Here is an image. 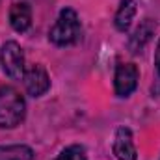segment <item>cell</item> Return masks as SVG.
Wrapping results in <instances>:
<instances>
[{"label": "cell", "instance_id": "8992f818", "mask_svg": "<svg viewBox=\"0 0 160 160\" xmlns=\"http://www.w3.org/2000/svg\"><path fill=\"white\" fill-rule=\"evenodd\" d=\"M112 151L118 160H138V151L134 145L132 130L128 127H119L114 136V145Z\"/></svg>", "mask_w": 160, "mask_h": 160}, {"label": "cell", "instance_id": "8fae6325", "mask_svg": "<svg viewBox=\"0 0 160 160\" xmlns=\"http://www.w3.org/2000/svg\"><path fill=\"white\" fill-rule=\"evenodd\" d=\"M54 160H88V155H86V149L82 145H69Z\"/></svg>", "mask_w": 160, "mask_h": 160}, {"label": "cell", "instance_id": "ba28073f", "mask_svg": "<svg viewBox=\"0 0 160 160\" xmlns=\"http://www.w3.org/2000/svg\"><path fill=\"white\" fill-rule=\"evenodd\" d=\"M9 24L15 32L22 34L32 26V8L26 2H15L9 9Z\"/></svg>", "mask_w": 160, "mask_h": 160}, {"label": "cell", "instance_id": "52a82bcc", "mask_svg": "<svg viewBox=\"0 0 160 160\" xmlns=\"http://www.w3.org/2000/svg\"><path fill=\"white\" fill-rule=\"evenodd\" d=\"M155 30H157V22L153 19H143L140 22V26L132 32V36L128 38V50L132 54H138L145 48V45L153 39L155 36Z\"/></svg>", "mask_w": 160, "mask_h": 160}, {"label": "cell", "instance_id": "30bf717a", "mask_svg": "<svg viewBox=\"0 0 160 160\" xmlns=\"http://www.w3.org/2000/svg\"><path fill=\"white\" fill-rule=\"evenodd\" d=\"M0 160H34V151L28 145H0Z\"/></svg>", "mask_w": 160, "mask_h": 160}, {"label": "cell", "instance_id": "3957f363", "mask_svg": "<svg viewBox=\"0 0 160 160\" xmlns=\"http://www.w3.org/2000/svg\"><path fill=\"white\" fill-rule=\"evenodd\" d=\"M0 63H2V69L4 73L13 80H22L24 75V52L21 48L19 43L15 41H6L2 45V50H0Z\"/></svg>", "mask_w": 160, "mask_h": 160}, {"label": "cell", "instance_id": "277c9868", "mask_svg": "<svg viewBox=\"0 0 160 160\" xmlns=\"http://www.w3.org/2000/svg\"><path fill=\"white\" fill-rule=\"evenodd\" d=\"M22 84L26 88V91L32 95V97H41L48 91L50 88V78H48V73L47 69L41 65V63H34V65H28L24 69V75H22Z\"/></svg>", "mask_w": 160, "mask_h": 160}, {"label": "cell", "instance_id": "7c38bea8", "mask_svg": "<svg viewBox=\"0 0 160 160\" xmlns=\"http://www.w3.org/2000/svg\"><path fill=\"white\" fill-rule=\"evenodd\" d=\"M155 67H157V78H158V82H160V39H158V43H157V50H155ZM158 91H160V86L157 88L155 93H158Z\"/></svg>", "mask_w": 160, "mask_h": 160}, {"label": "cell", "instance_id": "6da1fadb", "mask_svg": "<svg viewBox=\"0 0 160 160\" xmlns=\"http://www.w3.org/2000/svg\"><path fill=\"white\" fill-rule=\"evenodd\" d=\"M26 116V101L13 86L0 88V127L15 128Z\"/></svg>", "mask_w": 160, "mask_h": 160}, {"label": "cell", "instance_id": "9c48e42d", "mask_svg": "<svg viewBox=\"0 0 160 160\" xmlns=\"http://www.w3.org/2000/svg\"><path fill=\"white\" fill-rule=\"evenodd\" d=\"M134 15H136V2L134 0H121L119 8L116 11V17H114V24L119 32H127L134 21Z\"/></svg>", "mask_w": 160, "mask_h": 160}, {"label": "cell", "instance_id": "5b68a950", "mask_svg": "<svg viewBox=\"0 0 160 160\" xmlns=\"http://www.w3.org/2000/svg\"><path fill=\"white\" fill-rule=\"evenodd\" d=\"M140 71L134 63H119L114 75V89L118 97H128L138 88Z\"/></svg>", "mask_w": 160, "mask_h": 160}, {"label": "cell", "instance_id": "7a4b0ae2", "mask_svg": "<svg viewBox=\"0 0 160 160\" xmlns=\"http://www.w3.org/2000/svg\"><path fill=\"white\" fill-rule=\"evenodd\" d=\"M82 26H80L78 15L71 8H63L54 22V26L48 32V39L56 47H69L80 39Z\"/></svg>", "mask_w": 160, "mask_h": 160}]
</instances>
